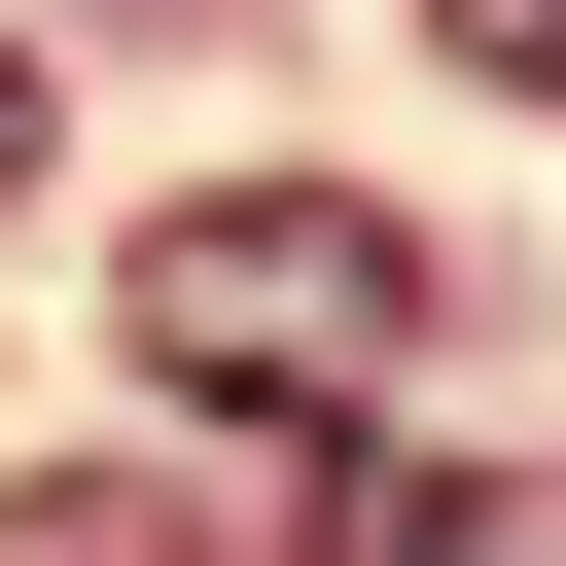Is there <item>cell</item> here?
Instances as JSON below:
<instances>
[{
	"label": "cell",
	"mask_w": 566,
	"mask_h": 566,
	"mask_svg": "<svg viewBox=\"0 0 566 566\" xmlns=\"http://www.w3.org/2000/svg\"><path fill=\"white\" fill-rule=\"evenodd\" d=\"M142 389H212V424H354L389 354H424V248L354 212V177H212V212H142Z\"/></svg>",
	"instance_id": "6da1fadb"
},
{
	"label": "cell",
	"mask_w": 566,
	"mask_h": 566,
	"mask_svg": "<svg viewBox=\"0 0 566 566\" xmlns=\"http://www.w3.org/2000/svg\"><path fill=\"white\" fill-rule=\"evenodd\" d=\"M318 566H495V531H460V460H354V495H318Z\"/></svg>",
	"instance_id": "7a4b0ae2"
},
{
	"label": "cell",
	"mask_w": 566,
	"mask_h": 566,
	"mask_svg": "<svg viewBox=\"0 0 566 566\" xmlns=\"http://www.w3.org/2000/svg\"><path fill=\"white\" fill-rule=\"evenodd\" d=\"M424 35H460V71H531V106H566V0H424Z\"/></svg>",
	"instance_id": "3957f363"
},
{
	"label": "cell",
	"mask_w": 566,
	"mask_h": 566,
	"mask_svg": "<svg viewBox=\"0 0 566 566\" xmlns=\"http://www.w3.org/2000/svg\"><path fill=\"white\" fill-rule=\"evenodd\" d=\"M35 566H177V531H142V495H35Z\"/></svg>",
	"instance_id": "277c9868"
}]
</instances>
